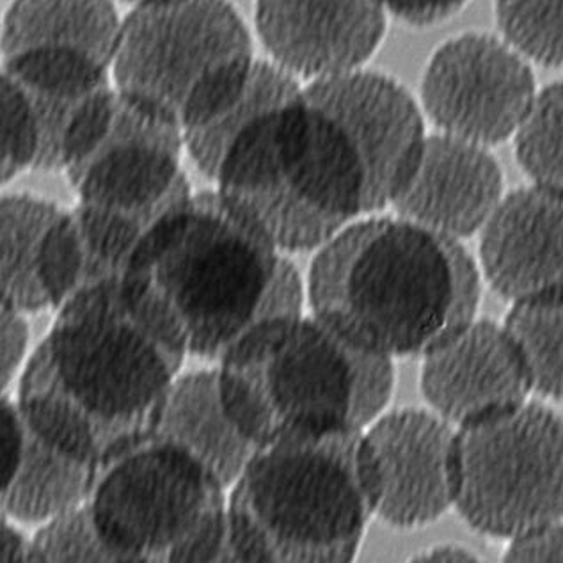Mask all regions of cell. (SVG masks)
<instances>
[{"label": "cell", "instance_id": "cell-1", "mask_svg": "<svg viewBox=\"0 0 563 563\" xmlns=\"http://www.w3.org/2000/svg\"><path fill=\"white\" fill-rule=\"evenodd\" d=\"M120 279L141 319L205 361H221L260 323L302 310V282L285 251L218 189L164 213Z\"/></svg>", "mask_w": 563, "mask_h": 563}, {"label": "cell", "instance_id": "cell-2", "mask_svg": "<svg viewBox=\"0 0 563 563\" xmlns=\"http://www.w3.org/2000/svg\"><path fill=\"white\" fill-rule=\"evenodd\" d=\"M23 368L20 412L34 432L102 467L150 434L185 354L129 305L120 276L60 306Z\"/></svg>", "mask_w": 563, "mask_h": 563}, {"label": "cell", "instance_id": "cell-3", "mask_svg": "<svg viewBox=\"0 0 563 563\" xmlns=\"http://www.w3.org/2000/svg\"><path fill=\"white\" fill-rule=\"evenodd\" d=\"M478 262L464 242L393 216L352 222L320 247L311 310L377 356L423 357L478 317Z\"/></svg>", "mask_w": 563, "mask_h": 563}, {"label": "cell", "instance_id": "cell-4", "mask_svg": "<svg viewBox=\"0 0 563 563\" xmlns=\"http://www.w3.org/2000/svg\"><path fill=\"white\" fill-rule=\"evenodd\" d=\"M212 181L285 253L320 250L388 208L356 146L305 89L241 130Z\"/></svg>", "mask_w": 563, "mask_h": 563}, {"label": "cell", "instance_id": "cell-5", "mask_svg": "<svg viewBox=\"0 0 563 563\" xmlns=\"http://www.w3.org/2000/svg\"><path fill=\"white\" fill-rule=\"evenodd\" d=\"M219 363L222 404L256 449L368 429L395 388L393 360L354 345L317 314L260 323Z\"/></svg>", "mask_w": 563, "mask_h": 563}, {"label": "cell", "instance_id": "cell-6", "mask_svg": "<svg viewBox=\"0 0 563 563\" xmlns=\"http://www.w3.org/2000/svg\"><path fill=\"white\" fill-rule=\"evenodd\" d=\"M363 432L291 435L254 450L228 501L231 562L356 559L377 505Z\"/></svg>", "mask_w": 563, "mask_h": 563}, {"label": "cell", "instance_id": "cell-7", "mask_svg": "<svg viewBox=\"0 0 563 563\" xmlns=\"http://www.w3.org/2000/svg\"><path fill=\"white\" fill-rule=\"evenodd\" d=\"M224 489L184 444L150 432L100 467L88 504L120 562H231Z\"/></svg>", "mask_w": 563, "mask_h": 563}, {"label": "cell", "instance_id": "cell-8", "mask_svg": "<svg viewBox=\"0 0 563 563\" xmlns=\"http://www.w3.org/2000/svg\"><path fill=\"white\" fill-rule=\"evenodd\" d=\"M253 40L230 0H155L123 19L112 59L121 92L189 129L253 68Z\"/></svg>", "mask_w": 563, "mask_h": 563}, {"label": "cell", "instance_id": "cell-9", "mask_svg": "<svg viewBox=\"0 0 563 563\" xmlns=\"http://www.w3.org/2000/svg\"><path fill=\"white\" fill-rule=\"evenodd\" d=\"M455 512L507 542L563 519V416L528 402L457 429Z\"/></svg>", "mask_w": 563, "mask_h": 563}, {"label": "cell", "instance_id": "cell-10", "mask_svg": "<svg viewBox=\"0 0 563 563\" xmlns=\"http://www.w3.org/2000/svg\"><path fill=\"white\" fill-rule=\"evenodd\" d=\"M184 152L175 120L114 86L80 130L63 173L77 203L158 219L192 196Z\"/></svg>", "mask_w": 563, "mask_h": 563}, {"label": "cell", "instance_id": "cell-11", "mask_svg": "<svg viewBox=\"0 0 563 563\" xmlns=\"http://www.w3.org/2000/svg\"><path fill=\"white\" fill-rule=\"evenodd\" d=\"M539 91L533 65L501 34L467 31L432 52L420 103L435 132L493 150L516 137Z\"/></svg>", "mask_w": 563, "mask_h": 563}, {"label": "cell", "instance_id": "cell-12", "mask_svg": "<svg viewBox=\"0 0 563 563\" xmlns=\"http://www.w3.org/2000/svg\"><path fill=\"white\" fill-rule=\"evenodd\" d=\"M363 438L380 521L395 530H420L455 510L457 427L430 407H404L383 412Z\"/></svg>", "mask_w": 563, "mask_h": 563}, {"label": "cell", "instance_id": "cell-13", "mask_svg": "<svg viewBox=\"0 0 563 563\" xmlns=\"http://www.w3.org/2000/svg\"><path fill=\"white\" fill-rule=\"evenodd\" d=\"M305 95L351 139L391 208L429 137L420 100L389 75L366 68L305 84Z\"/></svg>", "mask_w": 563, "mask_h": 563}, {"label": "cell", "instance_id": "cell-14", "mask_svg": "<svg viewBox=\"0 0 563 563\" xmlns=\"http://www.w3.org/2000/svg\"><path fill=\"white\" fill-rule=\"evenodd\" d=\"M379 0H256L254 25L271 60L302 84L365 68L383 45Z\"/></svg>", "mask_w": 563, "mask_h": 563}, {"label": "cell", "instance_id": "cell-15", "mask_svg": "<svg viewBox=\"0 0 563 563\" xmlns=\"http://www.w3.org/2000/svg\"><path fill=\"white\" fill-rule=\"evenodd\" d=\"M420 388L430 409L457 429L533 397L512 334L481 317L421 357Z\"/></svg>", "mask_w": 563, "mask_h": 563}, {"label": "cell", "instance_id": "cell-16", "mask_svg": "<svg viewBox=\"0 0 563 563\" xmlns=\"http://www.w3.org/2000/svg\"><path fill=\"white\" fill-rule=\"evenodd\" d=\"M485 285L508 306L563 291V195L510 190L478 235Z\"/></svg>", "mask_w": 563, "mask_h": 563}, {"label": "cell", "instance_id": "cell-17", "mask_svg": "<svg viewBox=\"0 0 563 563\" xmlns=\"http://www.w3.org/2000/svg\"><path fill=\"white\" fill-rule=\"evenodd\" d=\"M505 195L504 169L493 150L435 132L391 208L400 218L464 242L481 235Z\"/></svg>", "mask_w": 563, "mask_h": 563}, {"label": "cell", "instance_id": "cell-18", "mask_svg": "<svg viewBox=\"0 0 563 563\" xmlns=\"http://www.w3.org/2000/svg\"><path fill=\"white\" fill-rule=\"evenodd\" d=\"M2 75L27 98L36 120L37 172L63 173L75 139L114 88L111 69L77 52L33 51L2 59Z\"/></svg>", "mask_w": 563, "mask_h": 563}, {"label": "cell", "instance_id": "cell-19", "mask_svg": "<svg viewBox=\"0 0 563 563\" xmlns=\"http://www.w3.org/2000/svg\"><path fill=\"white\" fill-rule=\"evenodd\" d=\"M123 19L114 0H11L2 59L33 51L77 52L111 69Z\"/></svg>", "mask_w": 563, "mask_h": 563}, {"label": "cell", "instance_id": "cell-20", "mask_svg": "<svg viewBox=\"0 0 563 563\" xmlns=\"http://www.w3.org/2000/svg\"><path fill=\"white\" fill-rule=\"evenodd\" d=\"M152 432L184 444L212 467L227 487L235 484L256 450L222 404L219 368L176 377Z\"/></svg>", "mask_w": 563, "mask_h": 563}, {"label": "cell", "instance_id": "cell-21", "mask_svg": "<svg viewBox=\"0 0 563 563\" xmlns=\"http://www.w3.org/2000/svg\"><path fill=\"white\" fill-rule=\"evenodd\" d=\"M98 472L97 464L66 452L25 423L22 459L2 489L4 514L22 522L56 518L88 501Z\"/></svg>", "mask_w": 563, "mask_h": 563}, {"label": "cell", "instance_id": "cell-22", "mask_svg": "<svg viewBox=\"0 0 563 563\" xmlns=\"http://www.w3.org/2000/svg\"><path fill=\"white\" fill-rule=\"evenodd\" d=\"M305 84L271 59L254 60L241 86L224 98L207 118L184 130L185 152L201 175L213 180L231 141L258 115L288 102Z\"/></svg>", "mask_w": 563, "mask_h": 563}, {"label": "cell", "instance_id": "cell-23", "mask_svg": "<svg viewBox=\"0 0 563 563\" xmlns=\"http://www.w3.org/2000/svg\"><path fill=\"white\" fill-rule=\"evenodd\" d=\"M63 212L65 208L36 196L2 198V305L25 314L45 310L40 271L46 241Z\"/></svg>", "mask_w": 563, "mask_h": 563}, {"label": "cell", "instance_id": "cell-24", "mask_svg": "<svg viewBox=\"0 0 563 563\" xmlns=\"http://www.w3.org/2000/svg\"><path fill=\"white\" fill-rule=\"evenodd\" d=\"M504 323L521 352L533 395L563 402V291L508 306Z\"/></svg>", "mask_w": 563, "mask_h": 563}, {"label": "cell", "instance_id": "cell-25", "mask_svg": "<svg viewBox=\"0 0 563 563\" xmlns=\"http://www.w3.org/2000/svg\"><path fill=\"white\" fill-rule=\"evenodd\" d=\"M512 141L530 184L563 195V79L539 91Z\"/></svg>", "mask_w": 563, "mask_h": 563}, {"label": "cell", "instance_id": "cell-26", "mask_svg": "<svg viewBox=\"0 0 563 563\" xmlns=\"http://www.w3.org/2000/svg\"><path fill=\"white\" fill-rule=\"evenodd\" d=\"M499 34L531 65L563 68V0H495Z\"/></svg>", "mask_w": 563, "mask_h": 563}, {"label": "cell", "instance_id": "cell-27", "mask_svg": "<svg viewBox=\"0 0 563 563\" xmlns=\"http://www.w3.org/2000/svg\"><path fill=\"white\" fill-rule=\"evenodd\" d=\"M27 562H120L103 541L88 501L48 519L29 545Z\"/></svg>", "mask_w": 563, "mask_h": 563}, {"label": "cell", "instance_id": "cell-28", "mask_svg": "<svg viewBox=\"0 0 563 563\" xmlns=\"http://www.w3.org/2000/svg\"><path fill=\"white\" fill-rule=\"evenodd\" d=\"M2 100V181H11L29 169H36L40 157V132L36 120L23 97L8 77L0 79Z\"/></svg>", "mask_w": 563, "mask_h": 563}, {"label": "cell", "instance_id": "cell-29", "mask_svg": "<svg viewBox=\"0 0 563 563\" xmlns=\"http://www.w3.org/2000/svg\"><path fill=\"white\" fill-rule=\"evenodd\" d=\"M505 562H563V519L507 542Z\"/></svg>", "mask_w": 563, "mask_h": 563}, {"label": "cell", "instance_id": "cell-30", "mask_svg": "<svg viewBox=\"0 0 563 563\" xmlns=\"http://www.w3.org/2000/svg\"><path fill=\"white\" fill-rule=\"evenodd\" d=\"M389 16L409 27H434L461 13L470 0H379Z\"/></svg>", "mask_w": 563, "mask_h": 563}, {"label": "cell", "instance_id": "cell-31", "mask_svg": "<svg viewBox=\"0 0 563 563\" xmlns=\"http://www.w3.org/2000/svg\"><path fill=\"white\" fill-rule=\"evenodd\" d=\"M29 325L25 313L2 305V386L13 379L27 351Z\"/></svg>", "mask_w": 563, "mask_h": 563}, {"label": "cell", "instance_id": "cell-32", "mask_svg": "<svg viewBox=\"0 0 563 563\" xmlns=\"http://www.w3.org/2000/svg\"><path fill=\"white\" fill-rule=\"evenodd\" d=\"M0 438H2V489H4L19 467L23 444H25V423H23L22 412L19 404L11 402L10 398L2 400Z\"/></svg>", "mask_w": 563, "mask_h": 563}, {"label": "cell", "instance_id": "cell-33", "mask_svg": "<svg viewBox=\"0 0 563 563\" xmlns=\"http://www.w3.org/2000/svg\"><path fill=\"white\" fill-rule=\"evenodd\" d=\"M0 542H2V560L4 562H27L31 542L25 541V537L4 519H2V530H0Z\"/></svg>", "mask_w": 563, "mask_h": 563}, {"label": "cell", "instance_id": "cell-34", "mask_svg": "<svg viewBox=\"0 0 563 563\" xmlns=\"http://www.w3.org/2000/svg\"><path fill=\"white\" fill-rule=\"evenodd\" d=\"M420 562H470L476 554L461 544H435L423 553L415 556Z\"/></svg>", "mask_w": 563, "mask_h": 563}, {"label": "cell", "instance_id": "cell-35", "mask_svg": "<svg viewBox=\"0 0 563 563\" xmlns=\"http://www.w3.org/2000/svg\"><path fill=\"white\" fill-rule=\"evenodd\" d=\"M125 2H129V4L132 5H141L148 4V2H155V0H125Z\"/></svg>", "mask_w": 563, "mask_h": 563}]
</instances>
